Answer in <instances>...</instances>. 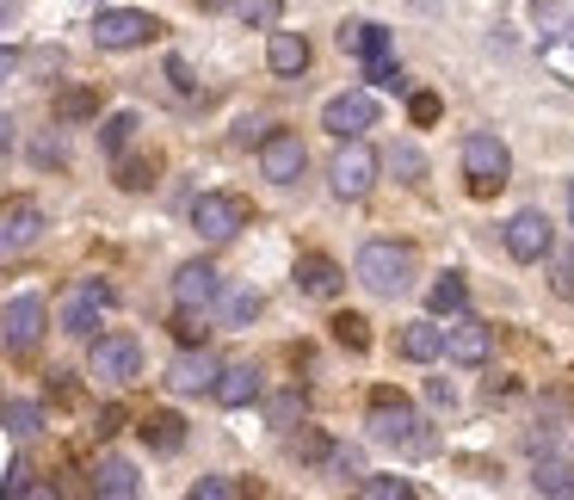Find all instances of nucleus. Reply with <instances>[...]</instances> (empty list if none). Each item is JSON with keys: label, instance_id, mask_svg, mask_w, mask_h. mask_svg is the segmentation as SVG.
<instances>
[{"label": "nucleus", "instance_id": "45", "mask_svg": "<svg viewBox=\"0 0 574 500\" xmlns=\"http://www.w3.org/2000/svg\"><path fill=\"white\" fill-rule=\"evenodd\" d=\"M13 68H20V50H13V43H0V80H13Z\"/></svg>", "mask_w": 574, "mask_h": 500}, {"label": "nucleus", "instance_id": "47", "mask_svg": "<svg viewBox=\"0 0 574 500\" xmlns=\"http://www.w3.org/2000/svg\"><path fill=\"white\" fill-rule=\"evenodd\" d=\"M198 13H223V7H235V0H191Z\"/></svg>", "mask_w": 574, "mask_h": 500}, {"label": "nucleus", "instance_id": "1", "mask_svg": "<svg viewBox=\"0 0 574 500\" xmlns=\"http://www.w3.org/2000/svg\"><path fill=\"white\" fill-rule=\"evenodd\" d=\"M364 426H371V439H377V445H396V451H414V458L439 451V439L426 433V421L402 402V396H389V389L371 402V421H364Z\"/></svg>", "mask_w": 574, "mask_h": 500}, {"label": "nucleus", "instance_id": "2", "mask_svg": "<svg viewBox=\"0 0 574 500\" xmlns=\"http://www.w3.org/2000/svg\"><path fill=\"white\" fill-rule=\"evenodd\" d=\"M352 278H359L371 297H402L408 278H414V248H402V241H364Z\"/></svg>", "mask_w": 574, "mask_h": 500}, {"label": "nucleus", "instance_id": "22", "mask_svg": "<svg viewBox=\"0 0 574 500\" xmlns=\"http://www.w3.org/2000/svg\"><path fill=\"white\" fill-rule=\"evenodd\" d=\"M93 488L105 500H130L142 482H136V463L130 458H99V470H93Z\"/></svg>", "mask_w": 574, "mask_h": 500}, {"label": "nucleus", "instance_id": "3", "mask_svg": "<svg viewBox=\"0 0 574 500\" xmlns=\"http://www.w3.org/2000/svg\"><path fill=\"white\" fill-rule=\"evenodd\" d=\"M463 174H470V192L488 198L507 186V174H513V154H507V142H500L495 130H470L463 136Z\"/></svg>", "mask_w": 574, "mask_h": 500}, {"label": "nucleus", "instance_id": "6", "mask_svg": "<svg viewBox=\"0 0 574 500\" xmlns=\"http://www.w3.org/2000/svg\"><path fill=\"white\" fill-rule=\"evenodd\" d=\"M309 167V149L297 130H272L266 142H260V174L272 179V186H297Z\"/></svg>", "mask_w": 574, "mask_h": 500}, {"label": "nucleus", "instance_id": "20", "mask_svg": "<svg viewBox=\"0 0 574 500\" xmlns=\"http://www.w3.org/2000/svg\"><path fill=\"white\" fill-rule=\"evenodd\" d=\"M223 408H248V402H260V371L253 365H223V377H216V389H211Z\"/></svg>", "mask_w": 574, "mask_h": 500}, {"label": "nucleus", "instance_id": "5", "mask_svg": "<svg viewBox=\"0 0 574 500\" xmlns=\"http://www.w3.org/2000/svg\"><path fill=\"white\" fill-rule=\"evenodd\" d=\"M87 371H93L99 384L124 389L142 371V347H136L130 334H105V340H93V359H87Z\"/></svg>", "mask_w": 574, "mask_h": 500}, {"label": "nucleus", "instance_id": "13", "mask_svg": "<svg viewBox=\"0 0 574 500\" xmlns=\"http://www.w3.org/2000/svg\"><path fill=\"white\" fill-rule=\"evenodd\" d=\"M550 241H556V229H550V216H544V211H519L513 223H507V253H513V260H525V266H532V260H544V253H550Z\"/></svg>", "mask_w": 574, "mask_h": 500}, {"label": "nucleus", "instance_id": "36", "mask_svg": "<svg viewBox=\"0 0 574 500\" xmlns=\"http://www.w3.org/2000/svg\"><path fill=\"white\" fill-rule=\"evenodd\" d=\"M334 340H340V347H359V352H364V340H371V334H364L359 315H340V322H334Z\"/></svg>", "mask_w": 574, "mask_h": 500}, {"label": "nucleus", "instance_id": "19", "mask_svg": "<svg viewBox=\"0 0 574 500\" xmlns=\"http://www.w3.org/2000/svg\"><path fill=\"white\" fill-rule=\"evenodd\" d=\"M340 50L346 57H359V62L389 57V32H383L377 20H352V25H340Z\"/></svg>", "mask_w": 574, "mask_h": 500}, {"label": "nucleus", "instance_id": "40", "mask_svg": "<svg viewBox=\"0 0 574 500\" xmlns=\"http://www.w3.org/2000/svg\"><path fill=\"white\" fill-rule=\"evenodd\" d=\"M235 142H266V117H241L235 124Z\"/></svg>", "mask_w": 574, "mask_h": 500}, {"label": "nucleus", "instance_id": "24", "mask_svg": "<svg viewBox=\"0 0 574 500\" xmlns=\"http://www.w3.org/2000/svg\"><path fill=\"white\" fill-rule=\"evenodd\" d=\"M136 130H142V117H136V112H112L105 124H99V149H105V154H124Z\"/></svg>", "mask_w": 574, "mask_h": 500}, {"label": "nucleus", "instance_id": "15", "mask_svg": "<svg viewBox=\"0 0 574 500\" xmlns=\"http://www.w3.org/2000/svg\"><path fill=\"white\" fill-rule=\"evenodd\" d=\"M216 377H223V365H216L204 347H186L179 359L167 365V384L179 389V396H198V389H216Z\"/></svg>", "mask_w": 574, "mask_h": 500}, {"label": "nucleus", "instance_id": "23", "mask_svg": "<svg viewBox=\"0 0 574 500\" xmlns=\"http://www.w3.org/2000/svg\"><path fill=\"white\" fill-rule=\"evenodd\" d=\"M463 303H470L463 272H439V278H433V290H426V309H433V315H458Z\"/></svg>", "mask_w": 574, "mask_h": 500}, {"label": "nucleus", "instance_id": "32", "mask_svg": "<svg viewBox=\"0 0 574 500\" xmlns=\"http://www.w3.org/2000/svg\"><path fill=\"white\" fill-rule=\"evenodd\" d=\"M364 80H371V87H389V93H402V87H408L402 68H396L389 57H371V62H364Z\"/></svg>", "mask_w": 574, "mask_h": 500}, {"label": "nucleus", "instance_id": "33", "mask_svg": "<svg viewBox=\"0 0 574 500\" xmlns=\"http://www.w3.org/2000/svg\"><path fill=\"white\" fill-rule=\"evenodd\" d=\"M38 402H13L7 408V433H13V439H32V433H38Z\"/></svg>", "mask_w": 574, "mask_h": 500}, {"label": "nucleus", "instance_id": "17", "mask_svg": "<svg viewBox=\"0 0 574 500\" xmlns=\"http://www.w3.org/2000/svg\"><path fill=\"white\" fill-rule=\"evenodd\" d=\"M297 290L315 297V303H334V297L346 290V272L334 266L327 253H303V260H297Z\"/></svg>", "mask_w": 574, "mask_h": 500}, {"label": "nucleus", "instance_id": "46", "mask_svg": "<svg viewBox=\"0 0 574 500\" xmlns=\"http://www.w3.org/2000/svg\"><path fill=\"white\" fill-rule=\"evenodd\" d=\"M7 149H13V117L0 112V154H7Z\"/></svg>", "mask_w": 574, "mask_h": 500}, {"label": "nucleus", "instance_id": "38", "mask_svg": "<svg viewBox=\"0 0 574 500\" xmlns=\"http://www.w3.org/2000/svg\"><path fill=\"white\" fill-rule=\"evenodd\" d=\"M550 290L556 297H574V260H556L550 266Z\"/></svg>", "mask_w": 574, "mask_h": 500}, {"label": "nucleus", "instance_id": "41", "mask_svg": "<svg viewBox=\"0 0 574 500\" xmlns=\"http://www.w3.org/2000/svg\"><path fill=\"white\" fill-rule=\"evenodd\" d=\"M167 80H173V87H179V93H191V68H186V62H179V57H167Z\"/></svg>", "mask_w": 574, "mask_h": 500}, {"label": "nucleus", "instance_id": "42", "mask_svg": "<svg viewBox=\"0 0 574 500\" xmlns=\"http://www.w3.org/2000/svg\"><path fill=\"white\" fill-rule=\"evenodd\" d=\"M87 112H93V99H87V93H75V99H62V117H87Z\"/></svg>", "mask_w": 574, "mask_h": 500}, {"label": "nucleus", "instance_id": "18", "mask_svg": "<svg viewBox=\"0 0 574 500\" xmlns=\"http://www.w3.org/2000/svg\"><path fill=\"white\" fill-rule=\"evenodd\" d=\"M266 68L272 75H303L309 68V38L303 32H278V25H272V38H266Z\"/></svg>", "mask_w": 574, "mask_h": 500}, {"label": "nucleus", "instance_id": "4", "mask_svg": "<svg viewBox=\"0 0 574 500\" xmlns=\"http://www.w3.org/2000/svg\"><path fill=\"white\" fill-rule=\"evenodd\" d=\"M377 154L364 149V136H346L340 154H334V167H327V186H334V198H346V204H359L371 186H377Z\"/></svg>", "mask_w": 574, "mask_h": 500}, {"label": "nucleus", "instance_id": "39", "mask_svg": "<svg viewBox=\"0 0 574 500\" xmlns=\"http://www.w3.org/2000/svg\"><path fill=\"white\" fill-rule=\"evenodd\" d=\"M25 488H32V470H25V458H20L13 470H7V482H0V495L13 500V495H25Z\"/></svg>", "mask_w": 574, "mask_h": 500}, {"label": "nucleus", "instance_id": "9", "mask_svg": "<svg viewBox=\"0 0 574 500\" xmlns=\"http://www.w3.org/2000/svg\"><path fill=\"white\" fill-rule=\"evenodd\" d=\"M161 25L149 20V13H136V7H112V13H99L93 20V38L99 50H136V43H149Z\"/></svg>", "mask_w": 574, "mask_h": 500}, {"label": "nucleus", "instance_id": "11", "mask_svg": "<svg viewBox=\"0 0 574 500\" xmlns=\"http://www.w3.org/2000/svg\"><path fill=\"white\" fill-rule=\"evenodd\" d=\"M371 124H377V99L359 93V87H352V93H334L322 105V130H334L340 142H346V136H364Z\"/></svg>", "mask_w": 574, "mask_h": 500}, {"label": "nucleus", "instance_id": "31", "mask_svg": "<svg viewBox=\"0 0 574 500\" xmlns=\"http://www.w3.org/2000/svg\"><path fill=\"white\" fill-rule=\"evenodd\" d=\"M389 167L402 179H426V154L414 149V142H396V149H389Z\"/></svg>", "mask_w": 574, "mask_h": 500}, {"label": "nucleus", "instance_id": "48", "mask_svg": "<svg viewBox=\"0 0 574 500\" xmlns=\"http://www.w3.org/2000/svg\"><path fill=\"white\" fill-rule=\"evenodd\" d=\"M569 216H574V186H569Z\"/></svg>", "mask_w": 574, "mask_h": 500}, {"label": "nucleus", "instance_id": "29", "mask_svg": "<svg viewBox=\"0 0 574 500\" xmlns=\"http://www.w3.org/2000/svg\"><path fill=\"white\" fill-rule=\"evenodd\" d=\"M359 495L364 500H408L414 495V482L408 476H359Z\"/></svg>", "mask_w": 574, "mask_h": 500}, {"label": "nucleus", "instance_id": "30", "mask_svg": "<svg viewBox=\"0 0 574 500\" xmlns=\"http://www.w3.org/2000/svg\"><path fill=\"white\" fill-rule=\"evenodd\" d=\"M303 389H285V396H272V402H266V421L272 426H290V421H303Z\"/></svg>", "mask_w": 574, "mask_h": 500}, {"label": "nucleus", "instance_id": "10", "mask_svg": "<svg viewBox=\"0 0 574 500\" xmlns=\"http://www.w3.org/2000/svg\"><path fill=\"white\" fill-rule=\"evenodd\" d=\"M43 334V297L38 290H25V297H13V303L0 309V340L13 352H32Z\"/></svg>", "mask_w": 574, "mask_h": 500}, {"label": "nucleus", "instance_id": "35", "mask_svg": "<svg viewBox=\"0 0 574 500\" xmlns=\"http://www.w3.org/2000/svg\"><path fill=\"white\" fill-rule=\"evenodd\" d=\"M191 500H235V482L229 476H198L191 482Z\"/></svg>", "mask_w": 574, "mask_h": 500}, {"label": "nucleus", "instance_id": "26", "mask_svg": "<svg viewBox=\"0 0 574 500\" xmlns=\"http://www.w3.org/2000/svg\"><path fill=\"white\" fill-rule=\"evenodd\" d=\"M216 315L223 327H248L260 315V290H229V297H216Z\"/></svg>", "mask_w": 574, "mask_h": 500}, {"label": "nucleus", "instance_id": "16", "mask_svg": "<svg viewBox=\"0 0 574 500\" xmlns=\"http://www.w3.org/2000/svg\"><path fill=\"white\" fill-rule=\"evenodd\" d=\"M173 297H179V309H211L216 297H223V278H216L211 260H191V266H179V278H173Z\"/></svg>", "mask_w": 574, "mask_h": 500}, {"label": "nucleus", "instance_id": "37", "mask_svg": "<svg viewBox=\"0 0 574 500\" xmlns=\"http://www.w3.org/2000/svg\"><path fill=\"white\" fill-rule=\"evenodd\" d=\"M408 117H414V124H439V99L414 93V99H408Z\"/></svg>", "mask_w": 574, "mask_h": 500}, {"label": "nucleus", "instance_id": "14", "mask_svg": "<svg viewBox=\"0 0 574 500\" xmlns=\"http://www.w3.org/2000/svg\"><path fill=\"white\" fill-rule=\"evenodd\" d=\"M105 303H112V285H105V278H80L75 297L62 303V327H68V334H93Z\"/></svg>", "mask_w": 574, "mask_h": 500}, {"label": "nucleus", "instance_id": "43", "mask_svg": "<svg viewBox=\"0 0 574 500\" xmlns=\"http://www.w3.org/2000/svg\"><path fill=\"white\" fill-rule=\"evenodd\" d=\"M32 154H38L43 167H50V161H62V142H57V136H43V142H38V149H32Z\"/></svg>", "mask_w": 574, "mask_h": 500}, {"label": "nucleus", "instance_id": "25", "mask_svg": "<svg viewBox=\"0 0 574 500\" xmlns=\"http://www.w3.org/2000/svg\"><path fill=\"white\" fill-rule=\"evenodd\" d=\"M532 488H537V495H574V463L544 458V463L532 470Z\"/></svg>", "mask_w": 574, "mask_h": 500}, {"label": "nucleus", "instance_id": "8", "mask_svg": "<svg viewBox=\"0 0 574 500\" xmlns=\"http://www.w3.org/2000/svg\"><path fill=\"white\" fill-rule=\"evenodd\" d=\"M241 223H248V204H241V198H229V192L191 198V229L204 235V241H229Z\"/></svg>", "mask_w": 574, "mask_h": 500}, {"label": "nucleus", "instance_id": "34", "mask_svg": "<svg viewBox=\"0 0 574 500\" xmlns=\"http://www.w3.org/2000/svg\"><path fill=\"white\" fill-rule=\"evenodd\" d=\"M327 470H334L340 482H359L364 476V458L352 451V445H334V451H327Z\"/></svg>", "mask_w": 574, "mask_h": 500}, {"label": "nucleus", "instance_id": "12", "mask_svg": "<svg viewBox=\"0 0 574 500\" xmlns=\"http://www.w3.org/2000/svg\"><path fill=\"white\" fill-rule=\"evenodd\" d=\"M38 235H43V211H38V198H13V204H0V253L32 248Z\"/></svg>", "mask_w": 574, "mask_h": 500}, {"label": "nucleus", "instance_id": "7", "mask_svg": "<svg viewBox=\"0 0 574 500\" xmlns=\"http://www.w3.org/2000/svg\"><path fill=\"white\" fill-rule=\"evenodd\" d=\"M488 352H495V327L482 322V315H451V327H445V359L451 365H488Z\"/></svg>", "mask_w": 574, "mask_h": 500}, {"label": "nucleus", "instance_id": "27", "mask_svg": "<svg viewBox=\"0 0 574 500\" xmlns=\"http://www.w3.org/2000/svg\"><path fill=\"white\" fill-rule=\"evenodd\" d=\"M142 439H149L154 451H179V445H186V421H179V414H149Z\"/></svg>", "mask_w": 574, "mask_h": 500}, {"label": "nucleus", "instance_id": "28", "mask_svg": "<svg viewBox=\"0 0 574 500\" xmlns=\"http://www.w3.org/2000/svg\"><path fill=\"white\" fill-rule=\"evenodd\" d=\"M235 13H241V25H248V32H272V25H278V13H285V0H235Z\"/></svg>", "mask_w": 574, "mask_h": 500}, {"label": "nucleus", "instance_id": "21", "mask_svg": "<svg viewBox=\"0 0 574 500\" xmlns=\"http://www.w3.org/2000/svg\"><path fill=\"white\" fill-rule=\"evenodd\" d=\"M402 359H414V365L445 359V327L439 322H408L402 327Z\"/></svg>", "mask_w": 574, "mask_h": 500}, {"label": "nucleus", "instance_id": "44", "mask_svg": "<svg viewBox=\"0 0 574 500\" xmlns=\"http://www.w3.org/2000/svg\"><path fill=\"white\" fill-rule=\"evenodd\" d=\"M426 396H433V402H439V408H451V396H458V389L445 384V377H433V384H426Z\"/></svg>", "mask_w": 574, "mask_h": 500}]
</instances>
